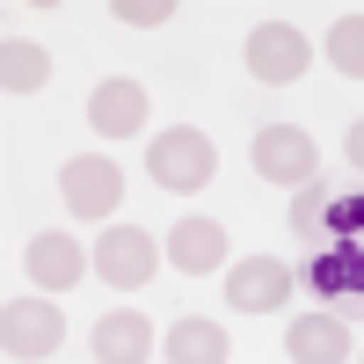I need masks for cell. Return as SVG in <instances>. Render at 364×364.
<instances>
[{"label":"cell","instance_id":"cell-18","mask_svg":"<svg viewBox=\"0 0 364 364\" xmlns=\"http://www.w3.org/2000/svg\"><path fill=\"white\" fill-rule=\"evenodd\" d=\"M328 197H336V190H321V182H306V190L291 197V233H299V240H321V211H328Z\"/></svg>","mask_w":364,"mask_h":364},{"label":"cell","instance_id":"cell-6","mask_svg":"<svg viewBox=\"0 0 364 364\" xmlns=\"http://www.w3.org/2000/svg\"><path fill=\"white\" fill-rule=\"evenodd\" d=\"M58 343H66V314L51 306V299H8L0 306V350H8V364H44Z\"/></svg>","mask_w":364,"mask_h":364},{"label":"cell","instance_id":"cell-4","mask_svg":"<svg viewBox=\"0 0 364 364\" xmlns=\"http://www.w3.org/2000/svg\"><path fill=\"white\" fill-rule=\"evenodd\" d=\"M240 58H248L255 87H291L299 73L314 66V37H306L299 22H255L248 44H240Z\"/></svg>","mask_w":364,"mask_h":364},{"label":"cell","instance_id":"cell-19","mask_svg":"<svg viewBox=\"0 0 364 364\" xmlns=\"http://www.w3.org/2000/svg\"><path fill=\"white\" fill-rule=\"evenodd\" d=\"M109 15H117V22H132V29H161V22L175 15V0H117Z\"/></svg>","mask_w":364,"mask_h":364},{"label":"cell","instance_id":"cell-17","mask_svg":"<svg viewBox=\"0 0 364 364\" xmlns=\"http://www.w3.org/2000/svg\"><path fill=\"white\" fill-rule=\"evenodd\" d=\"M328 240H364V190H336V197H328L314 248H328Z\"/></svg>","mask_w":364,"mask_h":364},{"label":"cell","instance_id":"cell-16","mask_svg":"<svg viewBox=\"0 0 364 364\" xmlns=\"http://www.w3.org/2000/svg\"><path fill=\"white\" fill-rule=\"evenodd\" d=\"M328 66L350 73V80H364V8H350V15L328 22Z\"/></svg>","mask_w":364,"mask_h":364},{"label":"cell","instance_id":"cell-20","mask_svg":"<svg viewBox=\"0 0 364 364\" xmlns=\"http://www.w3.org/2000/svg\"><path fill=\"white\" fill-rule=\"evenodd\" d=\"M343 154H350V168L364 175V117H357V124H350V139H343Z\"/></svg>","mask_w":364,"mask_h":364},{"label":"cell","instance_id":"cell-7","mask_svg":"<svg viewBox=\"0 0 364 364\" xmlns=\"http://www.w3.org/2000/svg\"><path fill=\"white\" fill-rule=\"evenodd\" d=\"M58 197H66L73 219H109V211L124 204V168L109 154H73L58 168Z\"/></svg>","mask_w":364,"mask_h":364},{"label":"cell","instance_id":"cell-9","mask_svg":"<svg viewBox=\"0 0 364 364\" xmlns=\"http://www.w3.org/2000/svg\"><path fill=\"white\" fill-rule=\"evenodd\" d=\"M291 291H299V277H291L277 255H240L226 269V306L233 314H277Z\"/></svg>","mask_w":364,"mask_h":364},{"label":"cell","instance_id":"cell-14","mask_svg":"<svg viewBox=\"0 0 364 364\" xmlns=\"http://www.w3.org/2000/svg\"><path fill=\"white\" fill-rule=\"evenodd\" d=\"M161 350H168V364H226L233 343H226V328H219V321H197V314H190V321H175V328H168V343H161Z\"/></svg>","mask_w":364,"mask_h":364},{"label":"cell","instance_id":"cell-11","mask_svg":"<svg viewBox=\"0 0 364 364\" xmlns=\"http://www.w3.org/2000/svg\"><path fill=\"white\" fill-rule=\"evenodd\" d=\"M284 350H291V364H350V321L343 314H291V328H284Z\"/></svg>","mask_w":364,"mask_h":364},{"label":"cell","instance_id":"cell-12","mask_svg":"<svg viewBox=\"0 0 364 364\" xmlns=\"http://www.w3.org/2000/svg\"><path fill=\"white\" fill-rule=\"evenodd\" d=\"M161 248L182 277H211V269H226V226L219 219H175V233Z\"/></svg>","mask_w":364,"mask_h":364},{"label":"cell","instance_id":"cell-10","mask_svg":"<svg viewBox=\"0 0 364 364\" xmlns=\"http://www.w3.org/2000/svg\"><path fill=\"white\" fill-rule=\"evenodd\" d=\"M22 262H29V277H37V291H73L87 269H95V248H80L73 233H37Z\"/></svg>","mask_w":364,"mask_h":364},{"label":"cell","instance_id":"cell-8","mask_svg":"<svg viewBox=\"0 0 364 364\" xmlns=\"http://www.w3.org/2000/svg\"><path fill=\"white\" fill-rule=\"evenodd\" d=\"M146 117H154L146 80H132V73L95 80V95H87V132H95V139H139V132H146Z\"/></svg>","mask_w":364,"mask_h":364},{"label":"cell","instance_id":"cell-3","mask_svg":"<svg viewBox=\"0 0 364 364\" xmlns=\"http://www.w3.org/2000/svg\"><path fill=\"white\" fill-rule=\"evenodd\" d=\"M299 284L321 299V314H364V240L314 248V262L299 269Z\"/></svg>","mask_w":364,"mask_h":364},{"label":"cell","instance_id":"cell-1","mask_svg":"<svg viewBox=\"0 0 364 364\" xmlns=\"http://www.w3.org/2000/svg\"><path fill=\"white\" fill-rule=\"evenodd\" d=\"M146 175L175 197H197L211 175H219V146H211L197 124H168L161 139H146Z\"/></svg>","mask_w":364,"mask_h":364},{"label":"cell","instance_id":"cell-21","mask_svg":"<svg viewBox=\"0 0 364 364\" xmlns=\"http://www.w3.org/2000/svg\"><path fill=\"white\" fill-rule=\"evenodd\" d=\"M357 364H364V357H357Z\"/></svg>","mask_w":364,"mask_h":364},{"label":"cell","instance_id":"cell-15","mask_svg":"<svg viewBox=\"0 0 364 364\" xmlns=\"http://www.w3.org/2000/svg\"><path fill=\"white\" fill-rule=\"evenodd\" d=\"M44 80H51V51L29 44V37H8V51H0V87H8V95H37Z\"/></svg>","mask_w":364,"mask_h":364},{"label":"cell","instance_id":"cell-2","mask_svg":"<svg viewBox=\"0 0 364 364\" xmlns=\"http://www.w3.org/2000/svg\"><path fill=\"white\" fill-rule=\"evenodd\" d=\"M248 161L262 182H277V190H306V182H321V146L306 124H262L248 139Z\"/></svg>","mask_w":364,"mask_h":364},{"label":"cell","instance_id":"cell-13","mask_svg":"<svg viewBox=\"0 0 364 364\" xmlns=\"http://www.w3.org/2000/svg\"><path fill=\"white\" fill-rule=\"evenodd\" d=\"M87 350H95V364H146L154 357V321L146 314H102Z\"/></svg>","mask_w":364,"mask_h":364},{"label":"cell","instance_id":"cell-5","mask_svg":"<svg viewBox=\"0 0 364 364\" xmlns=\"http://www.w3.org/2000/svg\"><path fill=\"white\" fill-rule=\"evenodd\" d=\"M161 262H168V248L146 226H102V240H95V277L109 291H146Z\"/></svg>","mask_w":364,"mask_h":364}]
</instances>
